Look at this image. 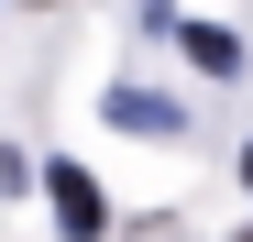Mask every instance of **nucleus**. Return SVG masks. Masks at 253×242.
I'll return each instance as SVG.
<instances>
[{"label": "nucleus", "instance_id": "nucleus-1", "mask_svg": "<svg viewBox=\"0 0 253 242\" xmlns=\"http://www.w3.org/2000/svg\"><path fill=\"white\" fill-rule=\"evenodd\" d=\"M55 220H66L77 242H99V231H110V198H99L88 176H77V165H55Z\"/></svg>", "mask_w": 253, "mask_h": 242}, {"label": "nucleus", "instance_id": "nucleus-2", "mask_svg": "<svg viewBox=\"0 0 253 242\" xmlns=\"http://www.w3.org/2000/svg\"><path fill=\"white\" fill-rule=\"evenodd\" d=\"M99 110L121 121V132H176V99H154V88H110Z\"/></svg>", "mask_w": 253, "mask_h": 242}, {"label": "nucleus", "instance_id": "nucleus-3", "mask_svg": "<svg viewBox=\"0 0 253 242\" xmlns=\"http://www.w3.org/2000/svg\"><path fill=\"white\" fill-rule=\"evenodd\" d=\"M187 66H209V77H231V66H242V44H231L220 22H187Z\"/></svg>", "mask_w": 253, "mask_h": 242}, {"label": "nucleus", "instance_id": "nucleus-4", "mask_svg": "<svg viewBox=\"0 0 253 242\" xmlns=\"http://www.w3.org/2000/svg\"><path fill=\"white\" fill-rule=\"evenodd\" d=\"M242 187H253V154H242Z\"/></svg>", "mask_w": 253, "mask_h": 242}, {"label": "nucleus", "instance_id": "nucleus-5", "mask_svg": "<svg viewBox=\"0 0 253 242\" xmlns=\"http://www.w3.org/2000/svg\"><path fill=\"white\" fill-rule=\"evenodd\" d=\"M33 11H55V0H33Z\"/></svg>", "mask_w": 253, "mask_h": 242}]
</instances>
